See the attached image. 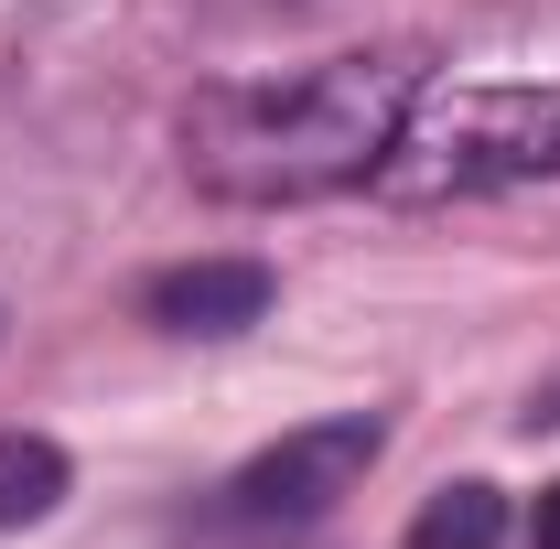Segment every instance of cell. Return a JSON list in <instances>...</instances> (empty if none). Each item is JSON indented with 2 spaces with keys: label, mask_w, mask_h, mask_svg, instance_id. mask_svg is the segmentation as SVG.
<instances>
[{
  "label": "cell",
  "mask_w": 560,
  "mask_h": 549,
  "mask_svg": "<svg viewBox=\"0 0 560 549\" xmlns=\"http://www.w3.org/2000/svg\"><path fill=\"white\" fill-rule=\"evenodd\" d=\"M270 302H280L270 259H184V270L140 280V313L162 335H248V324H270Z\"/></svg>",
  "instance_id": "277c9868"
},
{
  "label": "cell",
  "mask_w": 560,
  "mask_h": 549,
  "mask_svg": "<svg viewBox=\"0 0 560 549\" xmlns=\"http://www.w3.org/2000/svg\"><path fill=\"white\" fill-rule=\"evenodd\" d=\"M495 539H506V495L495 484H442L410 528V549H495Z\"/></svg>",
  "instance_id": "8992f818"
},
{
  "label": "cell",
  "mask_w": 560,
  "mask_h": 549,
  "mask_svg": "<svg viewBox=\"0 0 560 549\" xmlns=\"http://www.w3.org/2000/svg\"><path fill=\"white\" fill-rule=\"evenodd\" d=\"M560 173V86H453L431 97L420 119H399L377 184L442 206V195H506V184H539Z\"/></svg>",
  "instance_id": "7a4b0ae2"
},
{
  "label": "cell",
  "mask_w": 560,
  "mask_h": 549,
  "mask_svg": "<svg viewBox=\"0 0 560 549\" xmlns=\"http://www.w3.org/2000/svg\"><path fill=\"white\" fill-rule=\"evenodd\" d=\"M226 11H259V0H226Z\"/></svg>",
  "instance_id": "9c48e42d"
},
{
  "label": "cell",
  "mask_w": 560,
  "mask_h": 549,
  "mask_svg": "<svg viewBox=\"0 0 560 549\" xmlns=\"http://www.w3.org/2000/svg\"><path fill=\"white\" fill-rule=\"evenodd\" d=\"M539 549H560V484L539 495Z\"/></svg>",
  "instance_id": "ba28073f"
},
{
  "label": "cell",
  "mask_w": 560,
  "mask_h": 549,
  "mask_svg": "<svg viewBox=\"0 0 560 549\" xmlns=\"http://www.w3.org/2000/svg\"><path fill=\"white\" fill-rule=\"evenodd\" d=\"M66 506V453L44 431H0V528H33Z\"/></svg>",
  "instance_id": "5b68a950"
},
{
  "label": "cell",
  "mask_w": 560,
  "mask_h": 549,
  "mask_svg": "<svg viewBox=\"0 0 560 549\" xmlns=\"http://www.w3.org/2000/svg\"><path fill=\"white\" fill-rule=\"evenodd\" d=\"M410 108L420 55H324L280 86H206L184 108V173L215 206H313V195L377 184Z\"/></svg>",
  "instance_id": "6da1fadb"
},
{
  "label": "cell",
  "mask_w": 560,
  "mask_h": 549,
  "mask_svg": "<svg viewBox=\"0 0 560 549\" xmlns=\"http://www.w3.org/2000/svg\"><path fill=\"white\" fill-rule=\"evenodd\" d=\"M377 410H346V420H313V431H280L259 464H237L226 484V506L248 517V528H302V517H324V506H346L366 464H377Z\"/></svg>",
  "instance_id": "3957f363"
},
{
  "label": "cell",
  "mask_w": 560,
  "mask_h": 549,
  "mask_svg": "<svg viewBox=\"0 0 560 549\" xmlns=\"http://www.w3.org/2000/svg\"><path fill=\"white\" fill-rule=\"evenodd\" d=\"M517 420H528V431H560V377H550V388H539V399H528Z\"/></svg>",
  "instance_id": "52a82bcc"
}]
</instances>
